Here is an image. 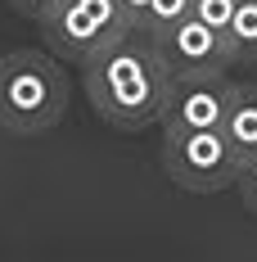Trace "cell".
<instances>
[{"label": "cell", "mask_w": 257, "mask_h": 262, "mask_svg": "<svg viewBox=\"0 0 257 262\" xmlns=\"http://www.w3.org/2000/svg\"><path fill=\"white\" fill-rule=\"evenodd\" d=\"M158 46H162V54H167V63H172L176 77H185V73H226V68L239 63L230 36L221 27H207L199 14L180 18L172 32H162Z\"/></svg>", "instance_id": "8992f818"}, {"label": "cell", "mask_w": 257, "mask_h": 262, "mask_svg": "<svg viewBox=\"0 0 257 262\" xmlns=\"http://www.w3.org/2000/svg\"><path fill=\"white\" fill-rule=\"evenodd\" d=\"M235 5H239V0H194V14H199L207 27H221V32H230Z\"/></svg>", "instance_id": "30bf717a"}, {"label": "cell", "mask_w": 257, "mask_h": 262, "mask_svg": "<svg viewBox=\"0 0 257 262\" xmlns=\"http://www.w3.org/2000/svg\"><path fill=\"white\" fill-rule=\"evenodd\" d=\"M235 190H239V199H244V208L257 217V158L253 163H244L239 167V181H235Z\"/></svg>", "instance_id": "8fae6325"}, {"label": "cell", "mask_w": 257, "mask_h": 262, "mask_svg": "<svg viewBox=\"0 0 257 262\" xmlns=\"http://www.w3.org/2000/svg\"><path fill=\"white\" fill-rule=\"evenodd\" d=\"M122 5H127L131 23H135V32H140V27H145V14H149V5H154V0H122Z\"/></svg>", "instance_id": "4fadbf2b"}, {"label": "cell", "mask_w": 257, "mask_h": 262, "mask_svg": "<svg viewBox=\"0 0 257 262\" xmlns=\"http://www.w3.org/2000/svg\"><path fill=\"white\" fill-rule=\"evenodd\" d=\"M81 86L100 122L113 131H145L154 122L162 127L176 73L149 32H127L90 63H81Z\"/></svg>", "instance_id": "6da1fadb"}, {"label": "cell", "mask_w": 257, "mask_h": 262, "mask_svg": "<svg viewBox=\"0 0 257 262\" xmlns=\"http://www.w3.org/2000/svg\"><path fill=\"white\" fill-rule=\"evenodd\" d=\"M221 131L230 136L235 154L244 158V163H253V158H257V81H235L230 113H226Z\"/></svg>", "instance_id": "52a82bcc"}, {"label": "cell", "mask_w": 257, "mask_h": 262, "mask_svg": "<svg viewBox=\"0 0 257 262\" xmlns=\"http://www.w3.org/2000/svg\"><path fill=\"white\" fill-rule=\"evenodd\" d=\"M230 46L239 54V63H257V0H239L230 18Z\"/></svg>", "instance_id": "ba28073f"}, {"label": "cell", "mask_w": 257, "mask_h": 262, "mask_svg": "<svg viewBox=\"0 0 257 262\" xmlns=\"http://www.w3.org/2000/svg\"><path fill=\"white\" fill-rule=\"evenodd\" d=\"M54 5H59V0H9V9H14V14H23V18H32V23H41Z\"/></svg>", "instance_id": "7c38bea8"}, {"label": "cell", "mask_w": 257, "mask_h": 262, "mask_svg": "<svg viewBox=\"0 0 257 262\" xmlns=\"http://www.w3.org/2000/svg\"><path fill=\"white\" fill-rule=\"evenodd\" d=\"M73 86L63 59L50 50H9L0 54V131L9 136H45L63 122Z\"/></svg>", "instance_id": "7a4b0ae2"}, {"label": "cell", "mask_w": 257, "mask_h": 262, "mask_svg": "<svg viewBox=\"0 0 257 262\" xmlns=\"http://www.w3.org/2000/svg\"><path fill=\"white\" fill-rule=\"evenodd\" d=\"M235 81L226 73H185L172 86L162 131H199V127H221L230 113Z\"/></svg>", "instance_id": "5b68a950"}, {"label": "cell", "mask_w": 257, "mask_h": 262, "mask_svg": "<svg viewBox=\"0 0 257 262\" xmlns=\"http://www.w3.org/2000/svg\"><path fill=\"white\" fill-rule=\"evenodd\" d=\"M36 32H41V46L50 54H59L63 63L81 68L100 50H108L113 41L135 32V23H131L122 0H59L36 23Z\"/></svg>", "instance_id": "3957f363"}, {"label": "cell", "mask_w": 257, "mask_h": 262, "mask_svg": "<svg viewBox=\"0 0 257 262\" xmlns=\"http://www.w3.org/2000/svg\"><path fill=\"white\" fill-rule=\"evenodd\" d=\"M194 14V0H154L149 5V14H145V27L140 32H149V36H162V32H172L180 18H190Z\"/></svg>", "instance_id": "9c48e42d"}, {"label": "cell", "mask_w": 257, "mask_h": 262, "mask_svg": "<svg viewBox=\"0 0 257 262\" xmlns=\"http://www.w3.org/2000/svg\"><path fill=\"white\" fill-rule=\"evenodd\" d=\"M244 158L235 154L221 127L199 131H162V172L190 194H217L239 181Z\"/></svg>", "instance_id": "277c9868"}]
</instances>
